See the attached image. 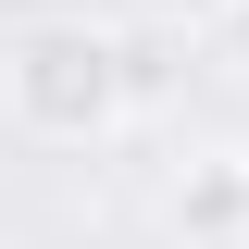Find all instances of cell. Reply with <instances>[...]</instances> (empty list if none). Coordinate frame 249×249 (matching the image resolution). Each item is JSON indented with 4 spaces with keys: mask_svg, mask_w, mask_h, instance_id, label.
<instances>
[{
    "mask_svg": "<svg viewBox=\"0 0 249 249\" xmlns=\"http://www.w3.org/2000/svg\"><path fill=\"white\" fill-rule=\"evenodd\" d=\"M137 25H162V37H224V13L237 0H124Z\"/></svg>",
    "mask_w": 249,
    "mask_h": 249,
    "instance_id": "3",
    "label": "cell"
},
{
    "mask_svg": "<svg viewBox=\"0 0 249 249\" xmlns=\"http://www.w3.org/2000/svg\"><path fill=\"white\" fill-rule=\"evenodd\" d=\"M162 224H175V249H249V150H199L162 199Z\"/></svg>",
    "mask_w": 249,
    "mask_h": 249,
    "instance_id": "2",
    "label": "cell"
},
{
    "mask_svg": "<svg viewBox=\"0 0 249 249\" xmlns=\"http://www.w3.org/2000/svg\"><path fill=\"white\" fill-rule=\"evenodd\" d=\"M0 112L37 150H100L137 112V37L88 25V13H37L0 37Z\"/></svg>",
    "mask_w": 249,
    "mask_h": 249,
    "instance_id": "1",
    "label": "cell"
},
{
    "mask_svg": "<svg viewBox=\"0 0 249 249\" xmlns=\"http://www.w3.org/2000/svg\"><path fill=\"white\" fill-rule=\"evenodd\" d=\"M224 37H237V50H249V0H237V13H224Z\"/></svg>",
    "mask_w": 249,
    "mask_h": 249,
    "instance_id": "4",
    "label": "cell"
}]
</instances>
